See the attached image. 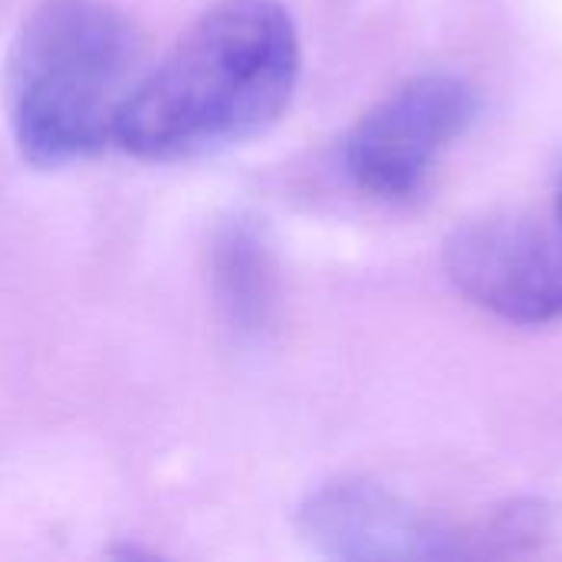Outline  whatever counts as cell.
I'll return each mask as SVG.
<instances>
[{
    "mask_svg": "<svg viewBox=\"0 0 562 562\" xmlns=\"http://www.w3.org/2000/svg\"><path fill=\"white\" fill-rule=\"evenodd\" d=\"M300 79L296 23L280 0L211 3L142 69L115 145L142 161H191L267 132Z\"/></svg>",
    "mask_w": 562,
    "mask_h": 562,
    "instance_id": "1",
    "label": "cell"
},
{
    "mask_svg": "<svg viewBox=\"0 0 562 562\" xmlns=\"http://www.w3.org/2000/svg\"><path fill=\"white\" fill-rule=\"evenodd\" d=\"M138 63V36L112 3L40 0L23 16L3 72L20 155L36 168H63L115 142Z\"/></svg>",
    "mask_w": 562,
    "mask_h": 562,
    "instance_id": "2",
    "label": "cell"
},
{
    "mask_svg": "<svg viewBox=\"0 0 562 562\" xmlns=\"http://www.w3.org/2000/svg\"><path fill=\"white\" fill-rule=\"evenodd\" d=\"M474 119L477 95L464 79L418 76L362 115L346 138V171L379 198H408Z\"/></svg>",
    "mask_w": 562,
    "mask_h": 562,
    "instance_id": "3",
    "label": "cell"
},
{
    "mask_svg": "<svg viewBox=\"0 0 562 562\" xmlns=\"http://www.w3.org/2000/svg\"><path fill=\"white\" fill-rule=\"evenodd\" d=\"M454 286L481 310L540 326L562 316V227L527 217H481L461 224L445 244Z\"/></svg>",
    "mask_w": 562,
    "mask_h": 562,
    "instance_id": "4",
    "label": "cell"
},
{
    "mask_svg": "<svg viewBox=\"0 0 562 562\" xmlns=\"http://www.w3.org/2000/svg\"><path fill=\"white\" fill-rule=\"evenodd\" d=\"M296 530L316 553L333 560L408 562L464 553L458 533L369 481L316 487L296 510Z\"/></svg>",
    "mask_w": 562,
    "mask_h": 562,
    "instance_id": "5",
    "label": "cell"
},
{
    "mask_svg": "<svg viewBox=\"0 0 562 562\" xmlns=\"http://www.w3.org/2000/svg\"><path fill=\"white\" fill-rule=\"evenodd\" d=\"M260 247H263L260 237L247 224H227L217 231L214 240L211 277H214L217 303L240 329L260 326L267 313L270 273H267V254Z\"/></svg>",
    "mask_w": 562,
    "mask_h": 562,
    "instance_id": "6",
    "label": "cell"
},
{
    "mask_svg": "<svg viewBox=\"0 0 562 562\" xmlns=\"http://www.w3.org/2000/svg\"><path fill=\"white\" fill-rule=\"evenodd\" d=\"M557 217H560V227H562V188H560V198H557Z\"/></svg>",
    "mask_w": 562,
    "mask_h": 562,
    "instance_id": "7",
    "label": "cell"
}]
</instances>
